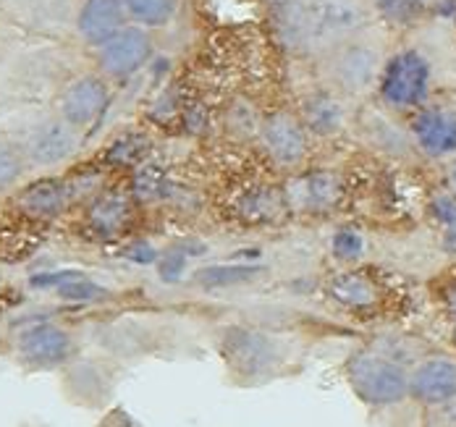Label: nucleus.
Masks as SVG:
<instances>
[{"label": "nucleus", "mask_w": 456, "mask_h": 427, "mask_svg": "<svg viewBox=\"0 0 456 427\" xmlns=\"http://www.w3.org/2000/svg\"><path fill=\"white\" fill-rule=\"evenodd\" d=\"M134 194L118 189H100L87 205V226L97 237H118L132 218Z\"/></svg>", "instance_id": "obj_21"}, {"label": "nucleus", "mask_w": 456, "mask_h": 427, "mask_svg": "<svg viewBox=\"0 0 456 427\" xmlns=\"http://www.w3.org/2000/svg\"><path fill=\"white\" fill-rule=\"evenodd\" d=\"M449 341H452V346L456 349V323H452V331H449Z\"/></svg>", "instance_id": "obj_36"}, {"label": "nucleus", "mask_w": 456, "mask_h": 427, "mask_svg": "<svg viewBox=\"0 0 456 427\" xmlns=\"http://www.w3.org/2000/svg\"><path fill=\"white\" fill-rule=\"evenodd\" d=\"M257 276H263V268L257 262H224L194 270V284L202 288H233L255 281Z\"/></svg>", "instance_id": "obj_25"}, {"label": "nucleus", "mask_w": 456, "mask_h": 427, "mask_svg": "<svg viewBox=\"0 0 456 427\" xmlns=\"http://www.w3.org/2000/svg\"><path fill=\"white\" fill-rule=\"evenodd\" d=\"M352 129H357V134L372 149H378L388 157H410V155L417 157V152L411 147L407 121L383 110L375 100H365L357 105Z\"/></svg>", "instance_id": "obj_15"}, {"label": "nucleus", "mask_w": 456, "mask_h": 427, "mask_svg": "<svg viewBox=\"0 0 456 427\" xmlns=\"http://www.w3.org/2000/svg\"><path fill=\"white\" fill-rule=\"evenodd\" d=\"M297 113L305 121V126L310 129V134L315 140H336L341 137L346 129H352L354 124V110L357 105L344 95H338L336 90L320 85L318 79H313V85L299 95L297 100Z\"/></svg>", "instance_id": "obj_13"}, {"label": "nucleus", "mask_w": 456, "mask_h": 427, "mask_svg": "<svg viewBox=\"0 0 456 427\" xmlns=\"http://www.w3.org/2000/svg\"><path fill=\"white\" fill-rule=\"evenodd\" d=\"M430 291H433V299L436 304L441 307V312L456 323V268H449L444 270L433 284H430Z\"/></svg>", "instance_id": "obj_30"}, {"label": "nucleus", "mask_w": 456, "mask_h": 427, "mask_svg": "<svg viewBox=\"0 0 456 427\" xmlns=\"http://www.w3.org/2000/svg\"><path fill=\"white\" fill-rule=\"evenodd\" d=\"M16 32H11L8 27L0 24V71L11 63L13 52H16Z\"/></svg>", "instance_id": "obj_34"}, {"label": "nucleus", "mask_w": 456, "mask_h": 427, "mask_svg": "<svg viewBox=\"0 0 456 427\" xmlns=\"http://www.w3.org/2000/svg\"><path fill=\"white\" fill-rule=\"evenodd\" d=\"M410 399L417 409L456 401V354L428 351L410 367Z\"/></svg>", "instance_id": "obj_14"}, {"label": "nucleus", "mask_w": 456, "mask_h": 427, "mask_svg": "<svg viewBox=\"0 0 456 427\" xmlns=\"http://www.w3.org/2000/svg\"><path fill=\"white\" fill-rule=\"evenodd\" d=\"M155 52L158 35L137 24H126L118 35H113L110 40H105L102 45L85 55L97 74H102L113 87H121L150 66Z\"/></svg>", "instance_id": "obj_9"}, {"label": "nucleus", "mask_w": 456, "mask_h": 427, "mask_svg": "<svg viewBox=\"0 0 456 427\" xmlns=\"http://www.w3.org/2000/svg\"><path fill=\"white\" fill-rule=\"evenodd\" d=\"M411 147L419 160L449 165L456 157V93H441L407 118Z\"/></svg>", "instance_id": "obj_10"}, {"label": "nucleus", "mask_w": 456, "mask_h": 427, "mask_svg": "<svg viewBox=\"0 0 456 427\" xmlns=\"http://www.w3.org/2000/svg\"><path fill=\"white\" fill-rule=\"evenodd\" d=\"M11 354L13 362L27 373H55L66 370L79 357V338L61 323L43 320L13 335Z\"/></svg>", "instance_id": "obj_8"}, {"label": "nucleus", "mask_w": 456, "mask_h": 427, "mask_svg": "<svg viewBox=\"0 0 456 427\" xmlns=\"http://www.w3.org/2000/svg\"><path fill=\"white\" fill-rule=\"evenodd\" d=\"M344 380L370 412H391L411 404L410 367L372 346L357 349L346 357Z\"/></svg>", "instance_id": "obj_5"}, {"label": "nucleus", "mask_w": 456, "mask_h": 427, "mask_svg": "<svg viewBox=\"0 0 456 427\" xmlns=\"http://www.w3.org/2000/svg\"><path fill=\"white\" fill-rule=\"evenodd\" d=\"M113 90L116 87L102 74H97L92 66H87L85 71L71 74L58 87L55 100H53V110L87 137L105 118L108 108L113 102Z\"/></svg>", "instance_id": "obj_11"}, {"label": "nucleus", "mask_w": 456, "mask_h": 427, "mask_svg": "<svg viewBox=\"0 0 456 427\" xmlns=\"http://www.w3.org/2000/svg\"><path fill=\"white\" fill-rule=\"evenodd\" d=\"M367 252V238L357 226H338L330 234V257L346 268L360 265Z\"/></svg>", "instance_id": "obj_27"}, {"label": "nucleus", "mask_w": 456, "mask_h": 427, "mask_svg": "<svg viewBox=\"0 0 456 427\" xmlns=\"http://www.w3.org/2000/svg\"><path fill=\"white\" fill-rule=\"evenodd\" d=\"M63 373H66L63 388L77 404L92 407V404H100L110 393V375L97 362H87L77 357Z\"/></svg>", "instance_id": "obj_22"}, {"label": "nucleus", "mask_w": 456, "mask_h": 427, "mask_svg": "<svg viewBox=\"0 0 456 427\" xmlns=\"http://www.w3.org/2000/svg\"><path fill=\"white\" fill-rule=\"evenodd\" d=\"M454 55V40L449 43L446 21H433L396 37L378 79L375 95L370 100L407 121L433 97L449 93L446 71Z\"/></svg>", "instance_id": "obj_1"}, {"label": "nucleus", "mask_w": 456, "mask_h": 427, "mask_svg": "<svg viewBox=\"0 0 456 427\" xmlns=\"http://www.w3.org/2000/svg\"><path fill=\"white\" fill-rule=\"evenodd\" d=\"M132 262H137V265H155L158 262V249L150 244V241H134V244H129L126 246V252H124Z\"/></svg>", "instance_id": "obj_32"}, {"label": "nucleus", "mask_w": 456, "mask_h": 427, "mask_svg": "<svg viewBox=\"0 0 456 427\" xmlns=\"http://www.w3.org/2000/svg\"><path fill=\"white\" fill-rule=\"evenodd\" d=\"M419 427H456V401L419 409Z\"/></svg>", "instance_id": "obj_31"}, {"label": "nucleus", "mask_w": 456, "mask_h": 427, "mask_svg": "<svg viewBox=\"0 0 456 427\" xmlns=\"http://www.w3.org/2000/svg\"><path fill=\"white\" fill-rule=\"evenodd\" d=\"M129 21L121 0H82L74 21V45L90 52L113 35H118Z\"/></svg>", "instance_id": "obj_19"}, {"label": "nucleus", "mask_w": 456, "mask_h": 427, "mask_svg": "<svg viewBox=\"0 0 456 427\" xmlns=\"http://www.w3.org/2000/svg\"><path fill=\"white\" fill-rule=\"evenodd\" d=\"M375 21L394 37L410 35L433 21H449L456 13V0H370Z\"/></svg>", "instance_id": "obj_16"}, {"label": "nucleus", "mask_w": 456, "mask_h": 427, "mask_svg": "<svg viewBox=\"0 0 456 427\" xmlns=\"http://www.w3.org/2000/svg\"><path fill=\"white\" fill-rule=\"evenodd\" d=\"M325 294L344 310L370 315L378 312L386 304V286L378 281L372 270H365L360 265H352L346 270H338L325 281Z\"/></svg>", "instance_id": "obj_18"}, {"label": "nucleus", "mask_w": 456, "mask_h": 427, "mask_svg": "<svg viewBox=\"0 0 456 427\" xmlns=\"http://www.w3.org/2000/svg\"><path fill=\"white\" fill-rule=\"evenodd\" d=\"M446 184L456 191V157L446 165Z\"/></svg>", "instance_id": "obj_35"}, {"label": "nucleus", "mask_w": 456, "mask_h": 427, "mask_svg": "<svg viewBox=\"0 0 456 427\" xmlns=\"http://www.w3.org/2000/svg\"><path fill=\"white\" fill-rule=\"evenodd\" d=\"M132 24L144 27L150 32H163L176 24L182 13V0H121Z\"/></svg>", "instance_id": "obj_23"}, {"label": "nucleus", "mask_w": 456, "mask_h": 427, "mask_svg": "<svg viewBox=\"0 0 456 427\" xmlns=\"http://www.w3.org/2000/svg\"><path fill=\"white\" fill-rule=\"evenodd\" d=\"M394 43L396 37L386 27L372 24L362 32L322 50L307 66L313 71V79H318L320 85L360 105L375 95L378 79L383 74L386 58Z\"/></svg>", "instance_id": "obj_2"}, {"label": "nucleus", "mask_w": 456, "mask_h": 427, "mask_svg": "<svg viewBox=\"0 0 456 427\" xmlns=\"http://www.w3.org/2000/svg\"><path fill=\"white\" fill-rule=\"evenodd\" d=\"M13 137L29 163V171H53L74 160L85 142V134L63 121L53 108L29 118Z\"/></svg>", "instance_id": "obj_7"}, {"label": "nucleus", "mask_w": 456, "mask_h": 427, "mask_svg": "<svg viewBox=\"0 0 456 427\" xmlns=\"http://www.w3.org/2000/svg\"><path fill=\"white\" fill-rule=\"evenodd\" d=\"M257 142L275 168L299 171L313 152L315 137L299 118L297 108H273L263 113Z\"/></svg>", "instance_id": "obj_12"}, {"label": "nucleus", "mask_w": 456, "mask_h": 427, "mask_svg": "<svg viewBox=\"0 0 456 427\" xmlns=\"http://www.w3.org/2000/svg\"><path fill=\"white\" fill-rule=\"evenodd\" d=\"M289 207L305 213H328L341 205L344 179L336 171H310L286 189Z\"/></svg>", "instance_id": "obj_20"}, {"label": "nucleus", "mask_w": 456, "mask_h": 427, "mask_svg": "<svg viewBox=\"0 0 456 427\" xmlns=\"http://www.w3.org/2000/svg\"><path fill=\"white\" fill-rule=\"evenodd\" d=\"M378 24L370 0H302L294 60L310 63L322 50Z\"/></svg>", "instance_id": "obj_4"}, {"label": "nucleus", "mask_w": 456, "mask_h": 427, "mask_svg": "<svg viewBox=\"0 0 456 427\" xmlns=\"http://www.w3.org/2000/svg\"><path fill=\"white\" fill-rule=\"evenodd\" d=\"M150 152V140L142 137V134H124V137H116L108 152H105V160L110 165H139Z\"/></svg>", "instance_id": "obj_28"}, {"label": "nucleus", "mask_w": 456, "mask_h": 427, "mask_svg": "<svg viewBox=\"0 0 456 427\" xmlns=\"http://www.w3.org/2000/svg\"><path fill=\"white\" fill-rule=\"evenodd\" d=\"M425 215L433 223V229L438 231L444 246L449 252H456V191L449 184L428 197Z\"/></svg>", "instance_id": "obj_24"}, {"label": "nucleus", "mask_w": 456, "mask_h": 427, "mask_svg": "<svg viewBox=\"0 0 456 427\" xmlns=\"http://www.w3.org/2000/svg\"><path fill=\"white\" fill-rule=\"evenodd\" d=\"M29 163L13 134H0V197L16 191L29 176Z\"/></svg>", "instance_id": "obj_26"}, {"label": "nucleus", "mask_w": 456, "mask_h": 427, "mask_svg": "<svg viewBox=\"0 0 456 427\" xmlns=\"http://www.w3.org/2000/svg\"><path fill=\"white\" fill-rule=\"evenodd\" d=\"M79 3L82 0H0V24L19 37L74 45Z\"/></svg>", "instance_id": "obj_6"}, {"label": "nucleus", "mask_w": 456, "mask_h": 427, "mask_svg": "<svg viewBox=\"0 0 456 427\" xmlns=\"http://www.w3.org/2000/svg\"><path fill=\"white\" fill-rule=\"evenodd\" d=\"M97 427H144L139 420H134L124 407H116V409H110L100 423H97Z\"/></svg>", "instance_id": "obj_33"}, {"label": "nucleus", "mask_w": 456, "mask_h": 427, "mask_svg": "<svg viewBox=\"0 0 456 427\" xmlns=\"http://www.w3.org/2000/svg\"><path fill=\"white\" fill-rule=\"evenodd\" d=\"M13 205L32 223H53L74 205V194L63 176H40L16 189Z\"/></svg>", "instance_id": "obj_17"}, {"label": "nucleus", "mask_w": 456, "mask_h": 427, "mask_svg": "<svg viewBox=\"0 0 456 427\" xmlns=\"http://www.w3.org/2000/svg\"><path fill=\"white\" fill-rule=\"evenodd\" d=\"M189 254L182 249V244H171L166 246L160 254H158V262H155V270H158V278L163 284H179L183 276H186V268H189Z\"/></svg>", "instance_id": "obj_29"}, {"label": "nucleus", "mask_w": 456, "mask_h": 427, "mask_svg": "<svg viewBox=\"0 0 456 427\" xmlns=\"http://www.w3.org/2000/svg\"><path fill=\"white\" fill-rule=\"evenodd\" d=\"M216 351L226 378L236 388H260L283 378L297 365V349L283 335L255 326H224L216 333Z\"/></svg>", "instance_id": "obj_3"}]
</instances>
